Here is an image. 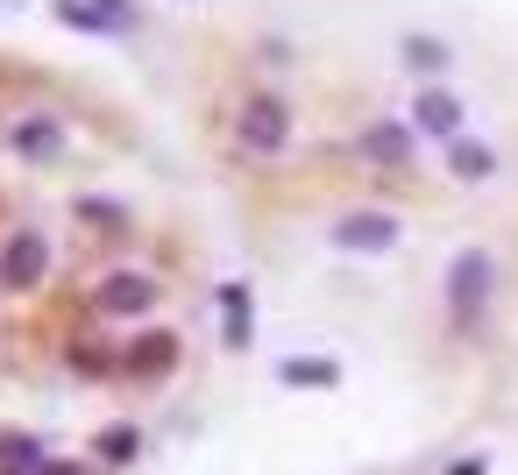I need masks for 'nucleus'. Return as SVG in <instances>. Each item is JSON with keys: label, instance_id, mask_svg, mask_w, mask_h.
Instances as JSON below:
<instances>
[{"label": "nucleus", "instance_id": "1", "mask_svg": "<svg viewBox=\"0 0 518 475\" xmlns=\"http://www.w3.org/2000/svg\"><path fill=\"white\" fill-rule=\"evenodd\" d=\"M284 135H291V114H284V100L256 93V100L242 107V149H256V156H277V149H284Z\"/></svg>", "mask_w": 518, "mask_h": 475}, {"label": "nucleus", "instance_id": "2", "mask_svg": "<svg viewBox=\"0 0 518 475\" xmlns=\"http://www.w3.org/2000/svg\"><path fill=\"white\" fill-rule=\"evenodd\" d=\"M490 256L483 249H469V256H455V270H448V305H455V320H476V305H483V291H490Z\"/></svg>", "mask_w": 518, "mask_h": 475}, {"label": "nucleus", "instance_id": "3", "mask_svg": "<svg viewBox=\"0 0 518 475\" xmlns=\"http://www.w3.org/2000/svg\"><path fill=\"white\" fill-rule=\"evenodd\" d=\"M334 249L384 256V249H398V220H391V213H348V220L334 227Z\"/></svg>", "mask_w": 518, "mask_h": 475}, {"label": "nucleus", "instance_id": "4", "mask_svg": "<svg viewBox=\"0 0 518 475\" xmlns=\"http://www.w3.org/2000/svg\"><path fill=\"white\" fill-rule=\"evenodd\" d=\"M362 156H377L384 171H398V164H412V128H398V121H377L362 135Z\"/></svg>", "mask_w": 518, "mask_h": 475}, {"label": "nucleus", "instance_id": "5", "mask_svg": "<svg viewBox=\"0 0 518 475\" xmlns=\"http://www.w3.org/2000/svg\"><path fill=\"white\" fill-rule=\"evenodd\" d=\"M419 128H426V135H440V142H455V135H462V100H455V93H440V86H433V93H419Z\"/></svg>", "mask_w": 518, "mask_h": 475}, {"label": "nucleus", "instance_id": "6", "mask_svg": "<svg viewBox=\"0 0 518 475\" xmlns=\"http://www.w3.org/2000/svg\"><path fill=\"white\" fill-rule=\"evenodd\" d=\"M36 270H43V234H15V242H8V263H0V277H8V284H36Z\"/></svg>", "mask_w": 518, "mask_h": 475}, {"label": "nucleus", "instance_id": "7", "mask_svg": "<svg viewBox=\"0 0 518 475\" xmlns=\"http://www.w3.org/2000/svg\"><path fill=\"white\" fill-rule=\"evenodd\" d=\"M448 171H455V178H490L497 156H490L483 142H462V135H455V142H448Z\"/></svg>", "mask_w": 518, "mask_h": 475}, {"label": "nucleus", "instance_id": "8", "mask_svg": "<svg viewBox=\"0 0 518 475\" xmlns=\"http://www.w3.org/2000/svg\"><path fill=\"white\" fill-rule=\"evenodd\" d=\"M220 312H228V341L242 348V341H249V291L228 284V291H220Z\"/></svg>", "mask_w": 518, "mask_h": 475}, {"label": "nucleus", "instance_id": "9", "mask_svg": "<svg viewBox=\"0 0 518 475\" xmlns=\"http://www.w3.org/2000/svg\"><path fill=\"white\" fill-rule=\"evenodd\" d=\"M150 298H157V291L142 284V277H135V284H107V305H114V312H135V305H150Z\"/></svg>", "mask_w": 518, "mask_h": 475}, {"label": "nucleus", "instance_id": "10", "mask_svg": "<svg viewBox=\"0 0 518 475\" xmlns=\"http://www.w3.org/2000/svg\"><path fill=\"white\" fill-rule=\"evenodd\" d=\"M405 57H412L419 71H440V64H448V50H440L433 36H412V43H405Z\"/></svg>", "mask_w": 518, "mask_h": 475}, {"label": "nucleus", "instance_id": "11", "mask_svg": "<svg viewBox=\"0 0 518 475\" xmlns=\"http://www.w3.org/2000/svg\"><path fill=\"white\" fill-rule=\"evenodd\" d=\"M284 383H334V362H284Z\"/></svg>", "mask_w": 518, "mask_h": 475}]
</instances>
